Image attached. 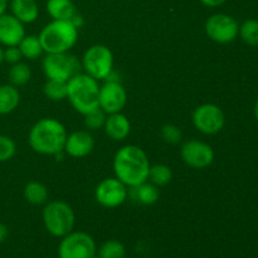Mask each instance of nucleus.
Wrapping results in <instances>:
<instances>
[{
  "label": "nucleus",
  "mask_w": 258,
  "mask_h": 258,
  "mask_svg": "<svg viewBox=\"0 0 258 258\" xmlns=\"http://www.w3.org/2000/svg\"><path fill=\"white\" fill-rule=\"evenodd\" d=\"M112 166L116 178L127 188H134L148 180L151 165L140 146L125 145L116 153Z\"/></svg>",
  "instance_id": "obj_1"
},
{
  "label": "nucleus",
  "mask_w": 258,
  "mask_h": 258,
  "mask_svg": "<svg viewBox=\"0 0 258 258\" xmlns=\"http://www.w3.org/2000/svg\"><path fill=\"white\" fill-rule=\"evenodd\" d=\"M67 136V130L60 121L53 117H44L32 126L28 141L35 153L54 156L64 151Z\"/></svg>",
  "instance_id": "obj_2"
},
{
  "label": "nucleus",
  "mask_w": 258,
  "mask_h": 258,
  "mask_svg": "<svg viewBox=\"0 0 258 258\" xmlns=\"http://www.w3.org/2000/svg\"><path fill=\"white\" fill-rule=\"evenodd\" d=\"M43 52L67 53L78 40V28L71 20H52L38 35Z\"/></svg>",
  "instance_id": "obj_3"
},
{
  "label": "nucleus",
  "mask_w": 258,
  "mask_h": 258,
  "mask_svg": "<svg viewBox=\"0 0 258 258\" xmlns=\"http://www.w3.org/2000/svg\"><path fill=\"white\" fill-rule=\"evenodd\" d=\"M67 87L68 101L81 115H86L98 107L100 85L97 80L86 73H77L68 80Z\"/></svg>",
  "instance_id": "obj_4"
},
{
  "label": "nucleus",
  "mask_w": 258,
  "mask_h": 258,
  "mask_svg": "<svg viewBox=\"0 0 258 258\" xmlns=\"http://www.w3.org/2000/svg\"><path fill=\"white\" fill-rule=\"evenodd\" d=\"M44 228L50 236L62 238L73 231L76 216L72 207L63 201H53L44 206L42 213Z\"/></svg>",
  "instance_id": "obj_5"
},
{
  "label": "nucleus",
  "mask_w": 258,
  "mask_h": 258,
  "mask_svg": "<svg viewBox=\"0 0 258 258\" xmlns=\"http://www.w3.org/2000/svg\"><path fill=\"white\" fill-rule=\"evenodd\" d=\"M81 66L86 75L97 81L106 80L113 71V54L106 45L93 44L83 54Z\"/></svg>",
  "instance_id": "obj_6"
},
{
  "label": "nucleus",
  "mask_w": 258,
  "mask_h": 258,
  "mask_svg": "<svg viewBox=\"0 0 258 258\" xmlns=\"http://www.w3.org/2000/svg\"><path fill=\"white\" fill-rule=\"evenodd\" d=\"M81 62L70 53H49L42 62V70L47 80L66 81L80 73Z\"/></svg>",
  "instance_id": "obj_7"
},
{
  "label": "nucleus",
  "mask_w": 258,
  "mask_h": 258,
  "mask_svg": "<svg viewBox=\"0 0 258 258\" xmlns=\"http://www.w3.org/2000/svg\"><path fill=\"white\" fill-rule=\"evenodd\" d=\"M97 253L95 239L86 232H71L58 246L59 258H92Z\"/></svg>",
  "instance_id": "obj_8"
},
{
  "label": "nucleus",
  "mask_w": 258,
  "mask_h": 258,
  "mask_svg": "<svg viewBox=\"0 0 258 258\" xmlns=\"http://www.w3.org/2000/svg\"><path fill=\"white\" fill-rule=\"evenodd\" d=\"M207 37L219 44H228L238 37L239 24L232 15L216 13L206 20L204 24Z\"/></svg>",
  "instance_id": "obj_9"
},
{
  "label": "nucleus",
  "mask_w": 258,
  "mask_h": 258,
  "mask_svg": "<svg viewBox=\"0 0 258 258\" xmlns=\"http://www.w3.org/2000/svg\"><path fill=\"white\" fill-rule=\"evenodd\" d=\"M193 125L204 135H216L226 125V115L216 103H203L193 111Z\"/></svg>",
  "instance_id": "obj_10"
},
{
  "label": "nucleus",
  "mask_w": 258,
  "mask_h": 258,
  "mask_svg": "<svg viewBox=\"0 0 258 258\" xmlns=\"http://www.w3.org/2000/svg\"><path fill=\"white\" fill-rule=\"evenodd\" d=\"M128 197V189L117 178L103 179L95 189V199L100 206L113 209L122 206Z\"/></svg>",
  "instance_id": "obj_11"
},
{
  "label": "nucleus",
  "mask_w": 258,
  "mask_h": 258,
  "mask_svg": "<svg viewBox=\"0 0 258 258\" xmlns=\"http://www.w3.org/2000/svg\"><path fill=\"white\" fill-rule=\"evenodd\" d=\"M181 160L191 169H206L214 161V150L201 140H188L180 148Z\"/></svg>",
  "instance_id": "obj_12"
},
{
  "label": "nucleus",
  "mask_w": 258,
  "mask_h": 258,
  "mask_svg": "<svg viewBox=\"0 0 258 258\" xmlns=\"http://www.w3.org/2000/svg\"><path fill=\"white\" fill-rule=\"evenodd\" d=\"M127 102V92L121 82L106 81L103 86H100L98 95V107L106 113H117L123 110Z\"/></svg>",
  "instance_id": "obj_13"
},
{
  "label": "nucleus",
  "mask_w": 258,
  "mask_h": 258,
  "mask_svg": "<svg viewBox=\"0 0 258 258\" xmlns=\"http://www.w3.org/2000/svg\"><path fill=\"white\" fill-rule=\"evenodd\" d=\"M93 149H95V139L88 130L73 131L67 136L64 144V153L75 159L90 155Z\"/></svg>",
  "instance_id": "obj_14"
},
{
  "label": "nucleus",
  "mask_w": 258,
  "mask_h": 258,
  "mask_svg": "<svg viewBox=\"0 0 258 258\" xmlns=\"http://www.w3.org/2000/svg\"><path fill=\"white\" fill-rule=\"evenodd\" d=\"M24 37V24L20 20L7 13L0 17V44L5 47L18 45Z\"/></svg>",
  "instance_id": "obj_15"
},
{
  "label": "nucleus",
  "mask_w": 258,
  "mask_h": 258,
  "mask_svg": "<svg viewBox=\"0 0 258 258\" xmlns=\"http://www.w3.org/2000/svg\"><path fill=\"white\" fill-rule=\"evenodd\" d=\"M103 130L111 140L123 141L131 133L130 120L121 112L111 113L106 117Z\"/></svg>",
  "instance_id": "obj_16"
},
{
  "label": "nucleus",
  "mask_w": 258,
  "mask_h": 258,
  "mask_svg": "<svg viewBox=\"0 0 258 258\" xmlns=\"http://www.w3.org/2000/svg\"><path fill=\"white\" fill-rule=\"evenodd\" d=\"M12 14L23 24H30L35 22L39 15V8L35 0H10Z\"/></svg>",
  "instance_id": "obj_17"
},
{
  "label": "nucleus",
  "mask_w": 258,
  "mask_h": 258,
  "mask_svg": "<svg viewBox=\"0 0 258 258\" xmlns=\"http://www.w3.org/2000/svg\"><path fill=\"white\" fill-rule=\"evenodd\" d=\"M128 196H131V198L135 199L139 203L144 204V206H153L160 198V190H159V186L154 185L153 183L146 180L141 183L140 185L130 188Z\"/></svg>",
  "instance_id": "obj_18"
},
{
  "label": "nucleus",
  "mask_w": 258,
  "mask_h": 258,
  "mask_svg": "<svg viewBox=\"0 0 258 258\" xmlns=\"http://www.w3.org/2000/svg\"><path fill=\"white\" fill-rule=\"evenodd\" d=\"M45 9L53 20H72L78 13L72 0H48Z\"/></svg>",
  "instance_id": "obj_19"
},
{
  "label": "nucleus",
  "mask_w": 258,
  "mask_h": 258,
  "mask_svg": "<svg viewBox=\"0 0 258 258\" xmlns=\"http://www.w3.org/2000/svg\"><path fill=\"white\" fill-rule=\"evenodd\" d=\"M20 103V93L13 85L0 86V115H9L18 108Z\"/></svg>",
  "instance_id": "obj_20"
},
{
  "label": "nucleus",
  "mask_w": 258,
  "mask_h": 258,
  "mask_svg": "<svg viewBox=\"0 0 258 258\" xmlns=\"http://www.w3.org/2000/svg\"><path fill=\"white\" fill-rule=\"evenodd\" d=\"M23 196L28 203L33 204V206H40V204L47 203L48 189L44 184L39 183V181H29L24 186Z\"/></svg>",
  "instance_id": "obj_21"
},
{
  "label": "nucleus",
  "mask_w": 258,
  "mask_h": 258,
  "mask_svg": "<svg viewBox=\"0 0 258 258\" xmlns=\"http://www.w3.org/2000/svg\"><path fill=\"white\" fill-rule=\"evenodd\" d=\"M18 47L22 52L23 58H27L29 60L37 59L43 53V48L38 35H25L22 42L18 44Z\"/></svg>",
  "instance_id": "obj_22"
},
{
  "label": "nucleus",
  "mask_w": 258,
  "mask_h": 258,
  "mask_svg": "<svg viewBox=\"0 0 258 258\" xmlns=\"http://www.w3.org/2000/svg\"><path fill=\"white\" fill-rule=\"evenodd\" d=\"M43 93L45 97L54 102H59L67 98L68 87L66 81L57 80H47V82L43 86Z\"/></svg>",
  "instance_id": "obj_23"
},
{
  "label": "nucleus",
  "mask_w": 258,
  "mask_h": 258,
  "mask_svg": "<svg viewBox=\"0 0 258 258\" xmlns=\"http://www.w3.org/2000/svg\"><path fill=\"white\" fill-rule=\"evenodd\" d=\"M32 77V71L27 63L18 62L15 64H12V68L8 73V78H9L10 85L15 86V87H20V86L27 85Z\"/></svg>",
  "instance_id": "obj_24"
},
{
  "label": "nucleus",
  "mask_w": 258,
  "mask_h": 258,
  "mask_svg": "<svg viewBox=\"0 0 258 258\" xmlns=\"http://www.w3.org/2000/svg\"><path fill=\"white\" fill-rule=\"evenodd\" d=\"M173 179V171L165 164H155L150 166L148 180L156 186H165Z\"/></svg>",
  "instance_id": "obj_25"
},
{
  "label": "nucleus",
  "mask_w": 258,
  "mask_h": 258,
  "mask_svg": "<svg viewBox=\"0 0 258 258\" xmlns=\"http://www.w3.org/2000/svg\"><path fill=\"white\" fill-rule=\"evenodd\" d=\"M238 35L246 44L256 47L258 45V20L247 19L239 25Z\"/></svg>",
  "instance_id": "obj_26"
},
{
  "label": "nucleus",
  "mask_w": 258,
  "mask_h": 258,
  "mask_svg": "<svg viewBox=\"0 0 258 258\" xmlns=\"http://www.w3.org/2000/svg\"><path fill=\"white\" fill-rule=\"evenodd\" d=\"M97 254L101 258H125L126 248L120 241L110 239L101 244Z\"/></svg>",
  "instance_id": "obj_27"
},
{
  "label": "nucleus",
  "mask_w": 258,
  "mask_h": 258,
  "mask_svg": "<svg viewBox=\"0 0 258 258\" xmlns=\"http://www.w3.org/2000/svg\"><path fill=\"white\" fill-rule=\"evenodd\" d=\"M83 116H85V120H83L85 127L88 131H96L100 130V128H103L106 122V117H107V115L100 107L90 111V112Z\"/></svg>",
  "instance_id": "obj_28"
},
{
  "label": "nucleus",
  "mask_w": 258,
  "mask_h": 258,
  "mask_svg": "<svg viewBox=\"0 0 258 258\" xmlns=\"http://www.w3.org/2000/svg\"><path fill=\"white\" fill-rule=\"evenodd\" d=\"M17 154V144L12 138L0 135V163L9 161Z\"/></svg>",
  "instance_id": "obj_29"
},
{
  "label": "nucleus",
  "mask_w": 258,
  "mask_h": 258,
  "mask_svg": "<svg viewBox=\"0 0 258 258\" xmlns=\"http://www.w3.org/2000/svg\"><path fill=\"white\" fill-rule=\"evenodd\" d=\"M161 138L165 141L166 144H170V145H176L181 141L183 139V133H181L180 127L174 123H166L161 127Z\"/></svg>",
  "instance_id": "obj_30"
},
{
  "label": "nucleus",
  "mask_w": 258,
  "mask_h": 258,
  "mask_svg": "<svg viewBox=\"0 0 258 258\" xmlns=\"http://www.w3.org/2000/svg\"><path fill=\"white\" fill-rule=\"evenodd\" d=\"M22 58H23L22 52H20L18 45L7 47V49H4V60L5 62L10 63V64H15V63L20 62Z\"/></svg>",
  "instance_id": "obj_31"
},
{
  "label": "nucleus",
  "mask_w": 258,
  "mask_h": 258,
  "mask_svg": "<svg viewBox=\"0 0 258 258\" xmlns=\"http://www.w3.org/2000/svg\"><path fill=\"white\" fill-rule=\"evenodd\" d=\"M226 2L227 0H201L202 4L206 5V7H209V8L221 7V5H223Z\"/></svg>",
  "instance_id": "obj_32"
},
{
  "label": "nucleus",
  "mask_w": 258,
  "mask_h": 258,
  "mask_svg": "<svg viewBox=\"0 0 258 258\" xmlns=\"http://www.w3.org/2000/svg\"><path fill=\"white\" fill-rule=\"evenodd\" d=\"M8 236H9V229H8V227L5 224L0 223V244L7 241Z\"/></svg>",
  "instance_id": "obj_33"
},
{
  "label": "nucleus",
  "mask_w": 258,
  "mask_h": 258,
  "mask_svg": "<svg viewBox=\"0 0 258 258\" xmlns=\"http://www.w3.org/2000/svg\"><path fill=\"white\" fill-rule=\"evenodd\" d=\"M8 4H9V3H8V0H0V17L7 13Z\"/></svg>",
  "instance_id": "obj_34"
},
{
  "label": "nucleus",
  "mask_w": 258,
  "mask_h": 258,
  "mask_svg": "<svg viewBox=\"0 0 258 258\" xmlns=\"http://www.w3.org/2000/svg\"><path fill=\"white\" fill-rule=\"evenodd\" d=\"M253 113H254V117H256V120L258 121V100L256 101V103H254V107H253Z\"/></svg>",
  "instance_id": "obj_35"
},
{
  "label": "nucleus",
  "mask_w": 258,
  "mask_h": 258,
  "mask_svg": "<svg viewBox=\"0 0 258 258\" xmlns=\"http://www.w3.org/2000/svg\"><path fill=\"white\" fill-rule=\"evenodd\" d=\"M3 60H4V49H3L2 44H0V64L3 63Z\"/></svg>",
  "instance_id": "obj_36"
},
{
  "label": "nucleus",
  "mask_w": 258,
  "mask_h": 258,
  "mask_svg": "<svg viewBox=\"0 0 258 258\" xmlns=\"http://www.w3.org/2000/svg\"><path fill=\"white\" fill-rule=\"evenodd\" d=\"M92 258H101V257H100V256H98V254H97V253H96V254H95V256H93Z\"/></svg>",
  "instance_id": "obj_37"
}]
</instances>
